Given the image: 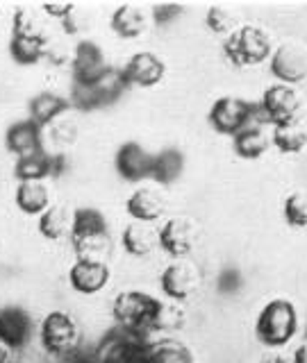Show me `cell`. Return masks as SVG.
Instances as JSON below:
<instances>
[{"label":"cell","instance_id":"2e32d148","mask_svg":"<svg viewBox=\"0 0 307 363\" xmlns=\"http://www.w3.org/2000/svg\"><path fill=\"white\" fill-rule=\"evenodd\" d=\"M157 243L168 257L185 259L196 243V230L187 218H168L157 230Z\"/></svg>","mask_w":307,"mask_h":363},{"label":"cell","instance_id":"484cf974","mask_svg":"<svg viewBox=\"0 0 307 363\" xmlns=\"http://www.w3.org/2000/svg\"><path fill=\"white\" fill-rule=\"evenodd\" d=\"M146 14L141 7L134 5H121L119 9H114L109 26L114 34H119L121 39H136L141 37L146 30Z\"/></svg>","mask_w":307,"mask_h":363},{"label":"cell","instance_id":"4fadbf2b","mask_svg":"<svg viewBox=\"0 0 307 363\" xmlns=\"http://www.w3.org/2000/svg\"><path fill=\"white\" fill-rule=\"evenodd\" d=\"M32 315L18 304H5L0 306V343L9 352L23 350L32 338Z\"/></svg>","mask_w":307,"mask_h":363},{"label":"cell","instance_id":"9a60e30c","mask_svg":"<svg viewBox=\"0 0 307 363\" xmlns=\"http://www.w3.org/2000/svg\"><path fill=\"white\" fill-rule=\"evenodd\" d=\"M109 266L102 259H77L68 270V284L80 295H96L107 286Z\"/></svg>","mask_w":307,"mask_h":363},{"label":"cell","instance_id":"e575fe53","mask_svg":"<svg viewBox=\"0 0 307 363\" xmlns=\"http://www.w3.org/2000/svg\"><path fill=\"white\" fill-rule=\"evenodd\" d=\"M64 363H98V359H96V352H87L80 347L73 352V354H68L64 359Z\"/></svg>","mask_w":307,"mask_h":363},{"label":"cell","instance_id":"ac0fdd59","mask_svg":"<svg viewBox=\"0 0 307 363\" xmlns=\"http://www.w3.org/2000/svg\"><path fill=\"white\" fill-rule=\"evenodd\" d=\"M73 79L75 84H91L96 82L98 77L105 75L107 64H105V55H102V48L94 41H80L75 45L73 52Z\"/></svg>","mask_w":307,"mask_h":363},{"label":"cell","instance_id":"83f0119b","mask_svg":"<svg viewBox=\"0 0 307 363\" xmlns=\"http://www.w3.org/2000/svg\"><path fill=\"white\" fill-rule=\"evenodd\" d=\"M271 143L284 155L303 152L307 147V128H305V123L293 121V123L276 125L273 132H271Z\"/></svg>","mask_w":307,"mask_h":363},{"label":"cell","instance_id":"f1b7e54d","mask_svg":"<svg viewBox=\"0 0 307 363\" xmlns=\"http://www.w3.org/2000/svg\"><path fill=\"white\" fill-rule=\"evenodd\" d=\"M71 225H73V216H68L66 207H48L39 216V234L48 241H60L64 236H71Z\"/></svg>","mask_w":307,"mask_h":363},{"label":"cell","instance_id":"7a4b0ae2","mask_svg":"<svg viewBox=\"0 0 307 363\" xmlns=\"http://www.w3.org/2000/svg\"><path fill=\"white\" fill-rule=\"evenodd\" d=\"M298 332V313L289 300L276 298L264 304L255 323V336L266 347H282Z\"/></svg>","mask_w":307,"mask_h":363},{"label":"cell","instance_id":"4316f807","mask_svg":"<svg viewBox=\"0 0 307 363\" xmlns=\"http://www.w3.org/2000/svg\"><path fill=\"white\" fill-rule=\"evenodd\" d=\"M185 170V157L176 147H166V150H159L153 155V170H151V179L157 184H173V182L182 175Z\"/></svg>","mask_w":307,"mask_h":363},{"label":"cell","instance_id":"44dd1931","mask_svg":"<svg viewBox=\"0 0 307 363\" xmlns=\"http://www.w3.org/2000/svg\"><path fill=\"white\" fill-rule=\"evenodd\" d=\"M125 209H128L130 218L136 223H155L157 218H162L166 211V200L157 189L151 186H141L136 189L132 196L125 202Z\"/></svg>","mask_w":307,"mask_h":363},{"label":"cell","instance_id":"9c48e42d","mask_svg":"<svg viewBox=\"0 0 307 363\" xmlns=\"http://www.w3.org/2000/svg\"><path fill=\"white\" fill-rule=\"evenodd\" d=\"M45 37L41 32L32 30L30 16L26 9H16L14 14V26H11V39H9V55L16 64L32 66L43 60L45 55Z\"/></svg>","mask_w":307,"mask_h":363},{"label":"cell","instance_id":"7402d4cb","mask_svg":"<svg viewBox=\"0 0 307 363\" xmlns=\"http://www.w3.org/2000/svg\"><path fill=\"white\" fill-rule=\"evenodd\" d=\"M68 109H71V100L68 98L53 94V91H41V94H37L28 102V111H30L28 118L43 128V125L53 123L57 116H62Z\"/></svg>","mask_w":307,"mask_h":363},{"label":"cell","instance_id":"ba28073f","mask_svg":"<svg viewBox=\"0 0 307 363\" xmlns=\"http://www.w3.org/2000/svg\"><path fill=\"white\" fill-rule=\"evenodd\" d=\"M128 89L123 79V73L117 68H107L105 75L98 77L91 84H75L71 91V107H77L80 111H94L98 107H107L112 102L121 98L123 91Z\"/></svg>","mask_w":307,"mask_h":363},{"label":"cell","instance_id":"3957f363","mask_svg":"<svg viewBox=\"0 0 307 363\" xmlns=\"http://www.w3.org/2000/svg\"><path fill=\"white\" fill-rule=\"evenodd\" d=\"M71 243L77 252V259H100L109 247V225L98 209H77L71 225Z\"/></svg>","mask_w":307,"mask_h":363},{"label":"cell","instance_id":"52a82bcc","mask_svg":"<svg viewBox=\"0 0 307 363\" xmlns=\"http://www.w3.org/2000/svg\"><path fill=\"white\" fill-rule=\"evenodd\" d=\"M39 338L48 354L66 359L68 354H73L75 350H80L82 332H80L77 323L66 311H50L41 320Z\"/></svg>","mask_w":307,"mask_h":363},{"label":"cell","instance_id":"8fae6325","mask_svg":"<svg viewBox=\"0 0 307 363\" xmlns=\"http://www.w3.org/2000/svg\"><path fill=\"white\" fill-rule=\"evenodd\" d=\"M271 73L280 84H298L307 79V48L298 41H287L271 52Z\"/></svg>","mask_w":307,"mask_h":363},{"label":"cell","instance_id":"e0dca14e","mask_svg":"<svg viewBox=\"0 0 307 363\" xmlns=\"http://www.w3.org/2000/svg\"><path fill=\"white\" fill-rule=\"evenodd\" d=\"M117 173L125 179V182H144L151 179V170H153V155L146 150L141 143L136 141H125L119 152L117 159Z\"/></svg>","mask_w":307,"mask_h":363},{"label":"cell","instance_id":"ffe728a7","mask_svg":"<svg viewBox=\"0 0 307 363\" xmlns=\"http://www.w3.org/2000/svg\"><path fill=\"white\" fill-rule=\"evenodd\" d=\"M62 162H64L62 157H53L45 150L18 157L14 164V177L18 182H43L45 177L60 175V170L64 166Z\"/></svg>","mask_w":307,"mask_h":363},{"label":"cell","instance_id":"836d02e7","mask_svg":"<svg viewBox=\"0 0 307 363\" xmlns=\"http://www.w3.org/2000/svg\"><path fill=\"white\" fill-rule=\"evenodd\" d=\"M178 14H182V7L180 5H157L153 9V16H155V21L159 23V26H166V23L176 21Z\"/></svg>","mask_w":307,"mask_h":363},{"label":"cell","instance_id":"cb8c5ba5","mask_svg":"<svg viewBox=\"0 0 307 363\" xmlns=\"http://www.w3.org/2000/svg\"><path fill=\"white\" fill-rule=\"evenodd\" d=\"M123 250L132 257H148L155 250L157 243V230H153L148 223H130L121 234Z\"/></svg>","mask_w":307,"mask_h":363},{"label":"cell","instance_id":"d6986e66","mask_svg":"<svg viewBox=\"0 0 307 363\" xmlns=\"http://www.w3.org/2000/svg\"><path fill=\"white\" fill-rule=\"evenodd\" d=\"M5 147L11 155H16V159L43 150L41 125H37L30 118L11 123L9 128H7V132H5Z\"/></svg>","mask_w":307,"mask_h":363},{"label":"cell","instance_id":"6da1fadb","mask_svg":"<svg viewBox=\"0 0 307 363\" xmlns=\"http://www.w3.org/2000/svg\"><path fill=\"white\" fill-rule=\"evenodd\" d=\"M162 311L164 304L155 295L144 291H123L114 298L112 304V315L117 327L146 338L153 332H159Z\"/></svg>","mask_w":307,"mask_h":363},{"label":"cell","instance_id":"7c38bea8","mask_svg":"<svg viewBox=\"0 0 307 363\" xmlns=\"http://www.w3.org/2000/svg\"><path fill=\"white\" fill-rule=\"evenodd\" d=\"M159 284H162V291L166 298L185 302L189 298L198 293L200 289V272L198 268L187 259H176L173 264H168L159 277Z\"/></svg>","mask_w":307,"mask_h":363},{"label":"cell","instance_id":"74e56055","mask_svg":"<svg viewBox=\"0 0 307 363\" xmlns=\"http://www.w3.org/2000/svg\"><path fill=\"white\" fill-rule=\"evenodd\" d=\"M7 361H9V350L0 343V363H7Z\"/></svg>","mask_w":307,"mask_h":363},{"label":"cell","instance_id":"5bb4252c","mask_svg":"<svg viewBox=\"0 0 307 363\" xmlns=\"http://www.w3.org/2000/svg\"><path fill=\"white\" fill-rule=\"evenodd\" d=\"M123 79L128 86H141V89H151L159 84L166 75V64L159 60L155 52L141 50L132 55L128 64L121 68Z\"/></svg>","mask_w":307,"mask_h":363},{"label":"cell","instance_id":"d4e9b609","mask_svg":"<svg viewBox=\"0 0 307 363\" xmlns=\"http://www.w3.org/2000/svg\"><path fill=\"white\" fill-rule=\"evenodd\" d=\"M271 136L266 134L264 125H248L239 134L232 136V147L242 159H259L269 150Z\"/></svg>","mask_w":307,"mask_h":363},{"label":"cell","instance_id":"8d00e7d4","mask_svg":"<svg viewBox=\"0 0 307 363\" xmlns=\"http://www.w3.org/2000/svg\"><path fill=\"white\" fill-rule=\"evenodd\" d=\"M291 363H307V343H305V345H301L298 350L293 352Z\"/></svg>","mask_w":307,"mask_h":363},{"label":"cell","instance_id":"5b68a950","mask_svg":"<svg viewBox=\"0 0 307 363\" xmlns=\"http://www.w3.org/2000/svg\"><path fill=\"white\" fill-rule=\"evenodd\" d=\"M210 125L225 136L239 134L248 125H269L264 113H262L257 102H246L242 98L223 96L219 100H214V105L210 109Z\"/></svg>","mask_w":307,"mask_h":363},{"label":"cell","instance_id":"d6a6232c","mask_svg":"<svg viewBox=\"0 0 307 363\" xmlns=\"http://www.w3.org/2000/svg\"><path fill=\"white\" fill-rule=\"evenodd\" d=\"M242 284H244L242 272L235 270V268H225L219 275V291L221 293H237L239 289H242Z\"/></svg>","mask_w":307,"mask_h":363},{"label":"cell","instance_id":"4dcf8cb0","mask_svg":"<svg viewBox=\"0 0 307 363\" xmlns=\"http://www.w3.org/2000/svg\"><path fill=\"white\" fill-rule=\"evenodd\" d=\"M282 216L289 227H307V193L305 191H293L284 198L282 204Z\"/></svg>","mask_w":307,"mask_h":363},{"label":"cell","instance_id":"603a6c76","mask_svg":"<svg viewBox=\"0 0 307 363\" xmlns=\"http://www.w3.org/2000/svg\"><path fill=\"white\" fill-rule=\"evenodd\" d=\"M14 200L26 216H41L50 207V193L45 182H18Z\"/></svg>","mask_w":307,"mask_h":363},{"label":"cell","instance_id":"f35d334b","mask_svg":"<svg viewBox=\"0 0 307 363\" xmlns=\"http://www.w3.org/2000/svg\"><path fill=\"white\" fill-rule=\"evenodd\" d=\"M262 363H291L289 359H282V357H271L266 361H262Z\"/></svg>","mask_w":307,"mask_h":363},{"label":"cell","instance_id":"30bf717a","mask_svg":"<svg viewBox=\"0 0 307 363\" xmlns=\"http://www.w3.org/2000/svg\"><path fill=\"white\" fill-rule=\"evenodd\" d=\"M262 113L269 125H284V123H293V121H301V107L303 102L296 94V89L289 84H271L262 100L257 102Z\"/></svg>","mask_w":307,"mask_h":363},{"label":"cell","instance_id":"d590c367","mask_svg":"<svg viewBox=\"0 0 307 363\" xmlns=\"http://www.w3.org/2000/svg\"><path fill=\"white\" fill-rule=\"evenodd\" d=\"M43 9L48 11V14H53V16H60V18H64V16L71 14V11H73L75 7H73V5H45Z\"/></svg>","mask_w":307,"mask_h":363},{"label":"cell","instance_id":"1f68e13d","mask_svg":"<svg viewBox=\"0 0 307 363\" xmlns=\"http://www.w3.org/2000/svg\"><path fill=\"white\" fill-rule=\"evenodd\" d=\"M208 28L216 34H230L237 30V18L230 9L225 7H212L208 11Z\"/></svg>","mask_w":307,"mask_h":363},{"label":"cell","instance_id":"ab89813d","mask_svg":"<svg viewBox=\"0 0 307 363\" xmlns=\"http://www.w3.org/2000/svg\"><path fill=\"white\" fill-rule=\"evenodd\" d=\"M305 334H307V332H305Z\"/></svg>","mask_w":307,"mask_h":363},{"label":"cell","instance_id":"f546056e","mask_svg":"<svg viewBox=\"0 0 307 363\" xmlns=\"http://www.w3.org/2000/svg\"><path fill=\"white\" fill-rule=\"evenodd\" d=\"M146 363H193V354L180 340L164 338L157 340V343H151Z\"/></svg>","mask_w":307,"mask_h":363},{"label":"cell","instance_id":"277c9868","mask_svg":"<svg viewBox=\"0 0 307 363\" xmlns=\"http://www.w3.org/2000/svg\"><path fill=\"white\" fill-rule=\"evenodd\" d=\"M223 52L235 66L248 68L271 60L273 45L264 30H259L255 26H239L235 32L225 37Z\"/></svg>","mask_w":307,"mask_h":363},{"label":"cell","instance_id":"8992f818","mask_svg":"<svg viewBox=\"0 0 307 363\" xmlns=\"http://www.w3.org/2000/svg\"><path fill=\"white\" fill-rule=\"evenodd\" d=\"M148 350H151V340L146 336L114 327L100 338L94 352L98 363H146Z\"/></svg>","mask_w":307,"mask_h":363}]
</instances>
